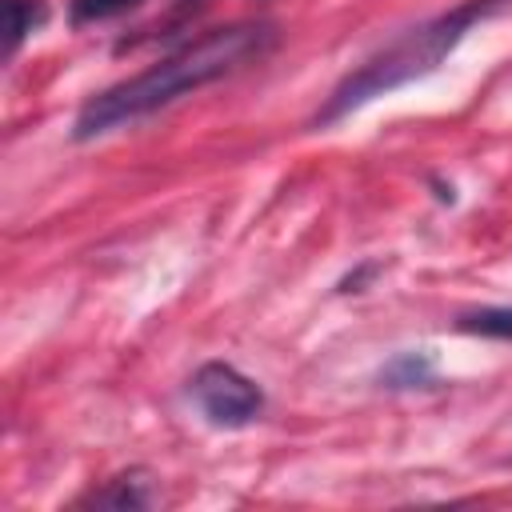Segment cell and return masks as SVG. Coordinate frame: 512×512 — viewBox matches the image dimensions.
<instances>
[{"instance_id": "4", "label": "cell", "mask_w": 512, "mask_h": 512, "mask_svg": "<svg viewBox=\"0 0 512 512\" xmlns=\"http://www.w3.org/2000/svg\"><path fill=\"white\" fill-rule=\"evenodd\" d=\"M80 504H88V508H116V512H128V508H152V504H156L152 476H148L144 468L116 472L112 480H104V488H92Z\"/></svg>"}, {"instance_id": "7", "label": "cell", "mask_w": 512, "mask_h": 512, "mask_svg": "<svg viewBox=\"0 0 512 512\" xmlns=\"http://www.w3.org/2000/svg\"><path fill=\"white\" fill-rule=\"evenodd\" d=\"M460 332L488 336V340H512V308H476L456 320Z\"/></svg>"}, {"instance_id": "8", "label": "cell", "mask_w": 512, "mask_h": 512, "mask_svg": "<svg viewBox=\"0 0 512 512\" xmlns=\"http://www.w3.org/2000/svg\"><path fill=\"white\" fill-rule=\"evenodd\" d=\"M136 4H140V0H72V4H68V20H72L76 28H84V24L116 20V16L132 12Z\"/></svg>"}, {"instance_id": "6", "label": "cell", "mask_w": 512, "mask_h": 512, "mask_svg": "<svg viewBox=\"0 0 512 512\" xmlns=\"http://www.w3.org/2000/svg\"><path fill=\"white\" fill-rule=\"evenodd\" d=\"M432 376H436V368H432V360L424 352H396L380 368V384L384 388H424V384H432Z\"/></svg>"}, {"instance_id": "5", "label": "cell", "mask_w": 512, "mask_h": 512, "mask_svg": "<svg viewBox=\"0 0 512 512\" xmlns=\"http://www.w3.org/2000/svg\"><path fill=\"white\" fill-rule=\"evenodd\" d=\"M48 8L44 0H4V56L12 60L20 52V44L44 24Z\"/></svg>"}, {"instance_id": "2", "label": "cell", "mask_w": 512, "mask_h": 512, "mask_svg": "<svg viewBox=\"0 0 512 512\" xmlns=\"http://www.w3.org/2000/svg\"><path fill=\"white\" fill-rule=\"evenodd\" d=\"M512 0H460L456 8L400 32L396 40H388L380 52H372L360 68H352L324 100V108L312 116V128H328L336 120H344L348 112L364 108L368 100L396 92L412 80H424L428 72H436L444 64V56L488 16H496L500 8H508Z\"/></svg>"}, {"instance_id": "1", "label": "cell", "mask_w": 512, "mask_h": 512, "mask_svg": "<svg viewBox=\"0 0 512 512\" xmlns=\"http://www.w3.org/2000/svg\"><path fill=\"white\" fill-rule=\"evenodd\" d=\"M276 44V28L264 20H244V24H228V28H212L200 40L176 48L172 56L156 60L152 68L104 88L100 96H92L72 124L76 140H96L104 132H116L124 124H136L160 108H168L172 100L244 68L248 60H260L268 48Z\"/></svg>"}, {"instance_id": "3", "label": "cell", "mask_w": 512, "mask_h": 512, "mask_svg": "<svg viewBox=\"0 0 512 512\" xmlns=\"http://www.w3.org/2000/svg\"><path fill=\"white\" fill-rule=\"evenodd\" d=\"M192 400L216 428H244L264 412V392L252 376H244L236 364L208 360L192 376Z\"/></svg>"}]
</instances>
